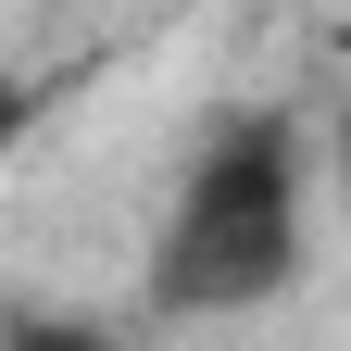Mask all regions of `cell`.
<instances>
[{"label": "cell", "instance_id": "obj_3", "mask_svg": "<svg viewBox=\"0 0 351 351\" xmlns=\"http://www.w3.org/2000/svg\"><path fill=\"white\" fill-rule=\"evenodd\" d=\"M339 189H351V113H339Z\"/></svg>", "mask_w": 351, "mask_h": 351}, {"label": "cell", "instance_id": "obj_2", "mask_svg": "<svg viewBox=\"0 0 351 351\" xmlns=\"http://www.w3.org/2000/svg\"><path fill=\"white\" fill-rule=\"evenodd\" d=\"M0 351H125L101 314H51V301H25L13 326H0Z\"/></svg>", "mask_w": 351, "mask_h": 351}, {"label": "cell", "instance_id": "obj_1", "mask_svg": "<svg viewBox=\"0 0 351 351\" xmlns=\"http://www.w3.org/2000/svg\"><path fill=\"white\" fill-rule=\"evenodd\" d=\"M314 251V151L289 101H239L176 176V213L151 239V314H263L301 289Z\"/></svg>", "mask_w": 351, "mask_h": 351}]
</instances>
